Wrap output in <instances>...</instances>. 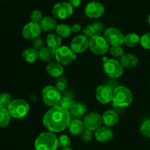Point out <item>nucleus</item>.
Instances as JSON below:
<instances>
[{"label":"nucleus","mask_w":150,"mask_h":150,"mask_svg":"<svg viewBox=\"0 0 150 150\" xmlns=\"http://www.w3.org/2000/svg\"><path fill=\"white\" fill-rule=\"evenodd\" d=\"M110 54L116 58H120L124 54V49L121 46H111L109 48Z\"/></svg>","instance_id":"nucleus-33"},{"label":"nucleus","mask_w":150,"mask_h":150,"mask_svg":"<svg viewBox=\"0 0 150 150\" xmlns=\"http://www.w3.org/2000/svg\"><path fill=\"white\" fill-rule=\"evenodd\" d=\"M11 119L7 109H0V128H4L9 124Z\"/></svg>","instance_id":"nucleus-30"},{"label":"nucleus","mask_w":150,"mask_h":150,"mask_svg":"<svg viewBox=\"0 0 150 150\" xmlns=\"http://www.w3.org/2000/svg\"><path fill=\"white\" fill-rule=\"evenodd\" d=\"M148 22H149V25H150V14H149V17H148Z\"/></svg>","instance_id":"nucleus-43"},{"label":"nucleus","mask_w":150,"mask_h":150,"mask_svg":"<svg viewBox=\"0 0 150 150\" xmlns=\"http://www.w3.org/2000/svg\"><path fill=\"white\" fill-rule=\"evenodd\" d=\"M84 12L86 16L88 17L91 19H97L101 17L103 15L105 12V7L100 2L93 1L86 4Z\"/></svg>","instance_id":"nucleus-11"},{"label":"nucleus","mask_w":150,"mask_h":150,"mask_svg":"<svg viewBox=\"0 0 150 150\" xmlns=\"http://www.w3.org/2000/svg\"><path fill=\"white\" fill-rule=\"evenodd\" d=\"M68 2L70 3V5L73 8H76V7L80 6L81 3V0H68Z\"/></svg>","instance_id":"nucleus-40"},{"label":"nucleus","mask_w":150,"mask_h":150,"mask_svg":"<svg viewBox=\"0 0 150 150\" xmlns=\"http://www.w3.org/2000/svg\"><path fill=\"white\" fill-rule=\"evenodd\" d=\"M68 131L72 135H79L84 129V124L80 119H76L70 121L68 125Z\"/></svg>","instance_id":"nucleus-21"},{"label":"nucleus","mask_w":150,"mask_h":150,"mask_svg":"<svg viewBox=\"0 0 150 150\" xmlns=\"http://www.w3.org/2000/svg\"><path fill=\"white\" fill-rule=\"evenodd\" d=\"M141 37L136 33H129L125 36L124 43L129 47L136 46L140 44Z\"/></svg>","instance_id":"nucleus-27"},{"label":"nucleus","mask_w":150,"mask_h":150,"mask_svg":"<svg viewBox=\"0 0 150 150\" xmlns=\"http://www.w3.org/2000/svg\"><path fill=\"white\" fill-rule=\"evenodd\" d=\"M141 45L146 49H150V32L145 33L141 37Z\"/></svg>","instance_id":"nucleus-37"},{"label":"nucleus","mask_w":150,"mask_h":150,"mask_svg":"<svg viewBox=\"0 0 150 150\" xmlns=\"http://www.w3.org/2000/svg\"><path fill=\"white\" fill-rule=\"evenodd\" d=\"M113 90L108 85H101L96 89V99L101 104H108L112 101Z\"/></svg>","instance_id":"nucleus-15"},{"label":"nucleus","mask_w":150,"mask_h":150,"mask_svg":"<svg viewBox=\"0 0 150 150\" xmlns=\"http://www.w3.org/2000/svg\"><path fill=\"white\" fill-rule=\"evenodd\" d=\"M92 137H93L92 131L90 130V129H86V128L80 134L81 141L83 143L89 142L92 139Z\"/></svg>","instance_id":"nucleus-34"},{"label":"nucleus","mask_w":150,"mask_h":150,"mask_svg":"<svg viewBox=\"0 0 150 150\" xmlns=\"http://www.w3.org/2000/svg\"><path fill=\"white\" fill-rule=\"evenodd\" d=\"M120 63L123 67L132 69L137 66L139 60L135 54L131 53H126L120 57Z\"/></svg>","instance_id":"nucleus-19"},{"label":"nucleus","mask_w":150,"mask_h":150,"mask_svg":"<svg viewBox=\"0 0 150 150\" xmlns=\"http://www.w3.org/2000/svg\"><path fill=\"white\" fill-rule=\"evenodd\" d=\"M89 40L84 35H77L72 40L70 48L76 54L83 53L89 48Z\"/></svg>","instance_id":"nucleus-12"},{"label":"nucleus","mask_w":150,"mask_h":150,"mask_svg":"<svg viewBox=\"0 0 150 150\" xmlns=\"http://www.w3.org/2000/svg\"><path fill=\"white\" fill-rule=\"evenodd\" d=\"M109 45L110 44H108L105 37L98 35V36H94L90 38L89 47L91 51L93 53L102 55L109 51Z\"/></svg>","instance_id":"nucleus-8"},{"label":"nucleus","mask_w":150,"mask_h":150,"mask_svg":"<svg viewBox=\"0 0 150 150\" xmlns=\"http://www.w3.org/2000/svg\"><path fill=\"white\" fill-rule=\"evenodd\" d=\"M56 32L57 34L61 38H67L70 35L72 32V29L70 26L68 25L64 24H58L56 27Z\"/></svg>","instance_id":"nucleus-28"},{"label":"nucleus","mask_w":150,"mask_h":150,"mask_svg":"<svg viewBox=\"0 0 150 150\" xmlns=\"http://www.w3.org/2000/svg\"><path fill=\"white\" fill-rule=\"evenodd\" d=\"M46 71L49 76L58 78L64 73L63 65L58 62H50L46 66Z\"/></svg>","instance_id":"nucleus-18"},{"label":"nucleus","mask_w":150,"mask_h":150,"mask_svg":"<svg viewBox=\"0 0 150 150\" xmlns=\"http://www.w3.org/2000/svg\"><path fill=\"white\" fill-rule=\"evenodd\" d=\"M12 101L11 96L7 93L0 94V109H8Z\"/></svg>","instance_id":"nucleus-31"},{"label":"nucleus","mask_w":150,"mask_h":150,"mask_svg":"<svg viewBox=\"0 0 150 150\" xmlns=\"http://www.w3.org/2000/svg\"><path fill=\"white\" fill-rule=\"evenodd\" d=\"M73 7L69 2L62 1L57 3L52 8V14L57 19H66L70 17L73 13Z\"/></svg>","instance_id":"nucleus-9"},{"label":"nucleus","mask_w":150,"mask_h":150,"mask_svg":"<svg viewBox=\"0 0 150 150\" xmlns=\"http://www.w3.org/2000/svg\"><path fill=\"white\" fill-rule=\"evenodd\" d=\"M81 26L79 24H75L71 26L72 32H79L81 30Z\"/></svg>","instance_id":"nucleus-41"},{"label":"nucleus","mask_w":150,"mask_h":150,"mask_svg":"<svg viewBox=\"0 0 150 150\" xmlns=\"http://www.w3.org/2000/svg\"><path fill=\"white\" fill-rule=\"evenodd\" d=\"M95 137L99 142H108L113 138L114 132L108 126H100L95 130Z\"/></svg>","instance_id":"nucleus-16"},{"label":"nucleus","mask_w":150,"mask_h":150,"mask_svg":"<svg viewBox=\"0 0 150 150\" xmlns=\"http://www.w3.org/2000/svg\"><path fill=\"white\" fill-rule=\"evenodd\" d=\"M83 122L86 129L95 131L102 125V116L98 113H90L85 116Z\"/></svg>","instance_id":"nucleus-13"},{"label":"nucleus","mask_w":150,"mask_h":150,"mask_svg":"<svg viewBox=\"0 0 150 150\" xmlns=\"http://www.w3.org/2000/svg\"><path fill=\"white\" fill-rule=\"evenodd\" d=\"M140 132L144 136L150 138V119L145 121L141 126Z\"/></svg>","instance_id":"nucleus-35"},{"label":"nucleus","mask_w":150,"mask_h":150,"mask_svg":"<svg viewBox=\"0 0 150 150\" xmlns=\"http://www.w3.org/2000/svg\"><path fill=\"white\" fill-rule=\"evenodd\" d=\"M86 106L83 103L81 102H75V104L70 109V113L71 116L76 118V119L82 117L86 113Z\"/></svg>","instance_id":"nucleus-24"},{"label":"nucleus","mask_w":150,"mask_h":150,"mask_svg":"<svg viewBox=\"0 0 150 150\" xmlns=\"http://www.w3.org/2000/svg\"><path fill=\"white\" fill-rule=\"evenodd\" d=\"M71 144V141L67 135H62L58 138V146L62 149L69 148Z\"/></svg>","instance_id":"nucleus-32"},{"label":"nucleus","mask_w":150,"mask_h":150,"mask_svg":"<svg viewBox=\"0 0 150 150\" xmlns=\"http://www.w3.org/2000/svg\"><path fill=\"white\" fill-rule=\"evenodd\" d=\"M67 81L66 78L59 76L57 78V82H56V88L58 89L59 91H64L65 88H67Z\"/></svg>","instance_id":"nucleus-36"},{"label":"nucleus","mask_w":150,"mask_h":150,"mask_svg":"<svg viewBox=\"0 0 150 150\" xmlns=\"http://www.w3.org/2000/svg\"><path fill=\"white\" fill-rule=\"evenodd\" d=\"M103 70L108 76L118 78L123 74L124 68L120 61L116 59L107 58V57H103Z\"/></svg>","instance_id":"nucleus-5"},{"label":"nucleus","mask_w":150,"mask_h":150,"mask_svg":"<svg viewBox=\"0 0 150 150\" xmlns=\"http://www.w3.org/2000/svg\"><path fill=\"white\" fill-rule=\"evenodd\" d=\"M30 19L32 22H35V23H39L40 22V21L43 19V17H42V13L40 10H35L31 13Z\"/></svg>","instance_id":"nucleus-38"},{"label":"nucleus","mask_w":150,"mask_h":150,"mask_svg":"<svg viewBox=\"0 0 150 150\" xmlns=\"http://www.w3.org/2000/svg\"><path fill=\"white\" fill-rule=\"evenodd\" d=\"M41 26L42 30L45 31V32H51L54 29H56L57 24L56 21L54 19L49 16H45L40 23Z\"/></svg>","instance_id":"nucleus-25"},{"label":"nucleus","mask_w":150,"mask_h":150,"mask_svg":"<svg viewBox=\"0 0 150 150\" xmlns=\"http://www.w3.org/2000/svg\"><path fill=\"white\" fill-rule=\"evenodd\" d=\"M55 58L58 63L67 66L76 60V54L67 46H62L55 51Z\"/></svg>","instance_id":"nucleus-7"},{"label":"nucleus","mask_w":150,"mask_h":150,"mask_svg":"<svg viewBox=\"0 0 150 150\" xmlns=\"http://www.w3.org/2000/svg\"><path fill=\"white\" fill-rule=\"evenodd\" d=\"M71 115L68 110L60 105L51 107L45 113L42 119L44 126L52 132H59L68 127Z\"/></svg>","instance_id":"nucleus-1"},{"label":"nucleus","mask_w":150,"mask_h":150,"mask_svg":"<svg viewBox=\"0 0 150 150\" xmlns=\"http://www.w3.org/2000/svg\"><path fill=\"white\" fill-rule=\"evenodd\" d=\"M7 110L12 117L21 119L29 113V105L25 100L17 99L11 101Z\"/></svg>","instance_id":"nucleus-4"},{"label":"nucleus","mask_w":150,"mask_h":150,"mask_svg":"<svg viewBox=\"0 0 150 150\" xmlns=\"http://www.w3.org/2000/svg\"><path fill=\"white\" fill-rule=\"evenodd\" d=\"M59 150H72V149L70 148H64V149H61Z\"/></svg>","instance_id":"nucleus-42"},{"label":"nucleus","mask_w":150,"mask_h":150,"mask_svg":"<svg viewBox=\"0 0 150 150\" xmlns=\"http://www.w3.org/2000/svg\"><path fill=\"white\" fill-rule=\"evenodd\" d=\"M55 57V51L49 47H43L39 50V58L42 61L49 62Z\"/></svg>","instance_id":"nucleus-26"},{"label":"nucleus","mask_w":150,"mask_h":150,"mask_svg":"<svg viewBox=\"0 0 150 150\" xmlns=\"http://www.w3.org/2000/svg\"><path fill=\"white\" fill-rule=\"evenodd\" d=\"M112 101L117 107H127L133 101V94L127 87L118 86L113 91Z\"/></svg>","instance_id":"nucleus-3"},{"label":"nucleus","mask_w":150,"mask_h":150,"mask_svg":"<svg viewBox=\"0 0 150 150\" xmlns=\"http://www.w3.org/2000/svg\"><path fill=\"white\" fill-rule=\"evenodd\" d=\"M40 24L35 22H29L26 24L23 28L22 34L25 38L29 40H34L37 38H39L41 34Z\"/></svg>","instance_id":"nucleus-14"},{"label":"nucleus","mask_w":150,"mask_h":150,"mask_svg":"<svg viewBox=\"0 0 150 150\" xmlns=\"http://www.w3.org/2000/svg\"><path fill=\"white\" fill-rule=\"evenodd\" d=\"M32 48L35 49L36 50L39 51L41 49L44 47V41L42 38H37L32 40Z\"/></svg>","instance_id":"nucleus-39"},{"label":"nucleus","mask_w":150,"mask_h":150,"mask_svg":"<svg viewBox=\"0 0 150 150\" xmlns=\"http://www.w3.org/2000/svg\"><path fill=\"white\" fill-rule=\"evenodd\" d=\"M104 37L111 46H121L124 44V35L117 28L109 27L106 29L104 32Z\"/></svg>","instance_id":"nucleus-10"},{"label":"nucleus","mask_w":150,"mask_h":150,"mask_svg":"<svg viewBox=\"0 0 150 150\" xmlns=\"http://www.w3.org/2000/svg\"><path fill=\"white\" fill-rule=\"evenodd\" d=\"M22 57L27 63H35L39 58V51L34 48H28L23 50Z\"/></svg>","instance_id":"nucleus-23"},{"label":"nucleus","mask_w":150,"mask_h":150,"mask_svg":"<svg viewBox=\"0 0 150 150\" xmlns=\"http://www.w3.org/2000/svg\"><path fill=\"white\" fill-rule=\"evenodd\" d=\"M46 44L48 47L54 51L62 46V38L57 33H50L46 37Z\"/></svg>","instance_id":"nucleus-22"},{"label":"nucleus","mask_w":150,"mask_h":150,"mask_svg":"<svg viewBox=\"0 0 150 150\" xmlns=\"http://www.w3.org/2000/svg\"><path fill=\"white\" fill-rule=\"evenodd\" d=\"M103 123L106 126L111 127L117 124L119 117L117 113L114 110H107L102 115Z\"/></svg>","instance_id":"nucleus-20"},{"label":"nucleus","mask_w":150,"mask_h":150,"mask_svg":"<svg viewBox=\"0 0 150 150\" xmlns=\"http://www.w3.org/2000/svg\"><path fill=\"white\" fill-rule=\"evenodd\" d=\"M104 26L103 24L100 22H95L91 24L87 25L83 29V35L87 38H92L94 36L100 35L103 31Z\"/></svg>","instance_id":"nucleus-17"},{"label":"nucleus","mask_w":150,"mask_h":150,"mask_svg":"<svg viewBox=\"0 0 150 150\" xmlns=\"http://www.w3.org/2000/svg\"><path fill=\"white\" fill-rule=\"evenodd\" d=\"M42 100L46 105L53 107L59 104L61 99L60 91L56 87L52 85H46L42 91Z\"/></svg>","instance_id":"nucleus-6"},{"label":"nucleus","mask_w":150,"mask_h":150,"mask_svg":"<svg viewBox=\"0 0 150 150\" xmlns=\"http://www.w3.org/2000/svg\"><path fill=\"white\" fill-rule=\"evenodd\" d=\"M75 104V101L73 99V96H72L70 94H64V96L61 97V99H60L59 104L61 107H62L63 108L66 109V110H70L72 107V106Z\"/></svg>","instance_id":"nucleus-29"},{"label":"nucleus","mask_w":150,"mask_h":150,"mask_svg":"<svg viewBox=\"0 0 150 150\" xmlns=\"http://www.w3.org/2000/svg\"><path fill=\"white\" fill-rule=\"evenodd\" d=\"M36 150H57L58 138L52 132H43L37 137L35 142Z\"/></svg>","instance_id":"nucleus-2"}]
</instances>
